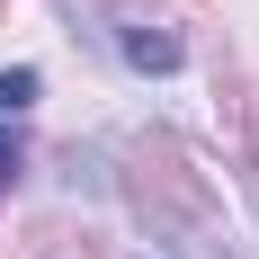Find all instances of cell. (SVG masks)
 Returning a JSON list of instances; mask_svg holds the SVG:
<instances>
[{
	"label": "cell",
	"mask_w": 259,
	"mask_h": 259,
	"mask_svg": "<svg viewBox=\"0 0 259 259\" xmlns=\"http://www.w3.org/2000/svg\"><path fill=\"white\" fill-rule=\"evenodd\" d=\"M125 63H143V72H170V63H179V36H152V27H125Z\"/></svg>",
	"instance_id": "6da1fadb"
},
{
	"label": "cell",
	"mask_w": 259,
	"mask_h": 259,
	"mask_svg": "<svg viewBox=\"0 0 259 259\" xmlns=\"http://www.w3.org/2000/svg\"><path fill=\"white\" fill-rule=\"evenodd\" d=\"M36 107V72H0V125H18Z\"/></svg>",
	"instance_id": "7a4b0ae2"
}]
</instances>
